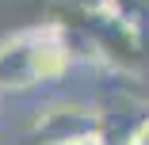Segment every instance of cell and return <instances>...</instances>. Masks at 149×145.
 <instances>
[{
	"instance_id": "6da1fadb",
	"label": "cell",
	"mask_w": 149,
	"mask_h": 145,
	"mask_svg": "<svg viewBox=\"0 0 149 145\" xmlns=\"http://www.w3.org/2000/svg\"><path fill=\"white\" fill-rule=\"evenodd\" d=\"M92 134H103V114L84 103H50L31 126V137L38 145H73Z\"/></svg>"
},
{
	"instance_id": "7a4b0ae2",
	"label": "cell",
	"mask_w": 149,
	"mask_h": 145,
	"mask_svg": "<svg viewBox=\"0 0 149 145\" xmlns=\"http://www.w3.org/2000/svg\"><path fill=\"white\" fill-rule=\"evenodd\" d=\"M123 145H149V119H141V122L130 130V137H126Z\"/></svg>"
},
{
	"instance_id": "3957f363",
	"label": "cell",
	"mask_w": 149,
	"mask_h": 145,
	"mask_svg": "<svg viewBox=\"0 0 149 145\" xmlns=\"http://www.w3.org/2000/svg\"><path fill=\"white\" fill-rule=\"evenodd\" d=\"M73 145H111L103 134H92V137H80V141H73Z\"/></svg>"
}]
</instances>
